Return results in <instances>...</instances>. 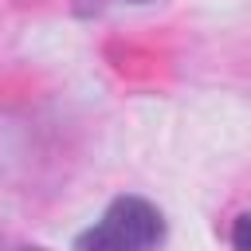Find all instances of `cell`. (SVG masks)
<instances>
[{"mask_svg":"<svg viewBox=\"0 0 251 251\" xmlns=\"http://www.w3.org/2000/svg\"><path fill=\"white\" fill-rule=\"evenodd\" d=\"M24 251H43V247H24Z\"/></svg>","mask_w":251,"mask_h":251,"instance_id":"3","label":"cell"},{"mask_svg":"<svg viewBox=\"0 0 251 251\" xmlns=\"http://www.w3.org/2000/svg\"><path fill=\"white\" fill-rule=\"evenodd\" d=\"M247 224H251V216H235V251H247Z\"/></svg>","mask_w":251,"mask_h":251,"instance_id":"2","label":"cell"},{"mask_svg":"<svg viewBox=\"0 0 251 251\" xmlns=\"http://www.w3.org/2000/svg\"><path fill=\"white\" fill-rule=\"evenodd\" d=\"M161 239V212L141 196H118L102 212V220L75 239V251H157Z\"/></svg>","mask_w":251,"mask_h":251,"instance_id":"1","label":"cell"}]
</instances>
